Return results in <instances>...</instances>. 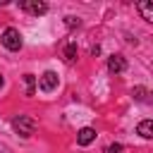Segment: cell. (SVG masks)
Returning a JSON list of instances; mask_svg holds the SVG:
<instances>
[{"mask_svg":"<svg viewBox=\"0 0 153 153\" xmlns=\"http://www.w3.org/2000/svg\"><path fill=\"white\" fill-rule=\"evenodd\" d=\"M12 127H14V131L19 134V136H24V139H29L33 131H36V120L31 117V115H19V117H14L12 120Z\"/></svg>","mask_w":153,"mask_h":153,"instance_id":"1","label":"cell"},{"mask_svg":"<svg viewBox=\"0 0 153 153\" xmlns=\"http://www.w3.org/2000/svg\"><path fill=\"white\" fill-rule=\"evenodd\" d=\"M0 41H2V45H5L7 50H12V53L22 48V33H19V29H14V26L5 29L2 36H0Z\"/></svg>","mask_w":153,"mask_h":153,"instance_id":"2","label":"cell"},{"mask_svg":"<svg viewBox=\"0 0 153 153\" xmlns=\"http://www.w3.org/2000/svg\"><path fill=\"white\" fill-rule=\"evenodd\" d=\"M19 7L24 12H29V14H36V17H41V14L48 12V5L43 0H19Z\"/></svg>","mask_w":153,"mask_h":153,"instance_id":"3","label":"cell"},{"mask_svg":"<svg viewBox=\"0 0 153 153\" xmlns=\"http://www.w3.org/2000/svg\"><path fill=\"white\" fill-rule=\"evenodd\" d=\"M38 88L43 91V93H50V91H55L57 88V74L55 72H43L41 76H38Z\"/></svg>","mask_w":153,"mask_h":153,"instance_id":"4","label":"cell"},{"mask_svg":"<svg viewBox=\"0 0 153 153\" xmlns=\"http://www.w3.org/2000/svg\"><path fill=\"white\" fill-rule=\"evenodd\" d=\"M108 69H110L112 74H120V72L127 69V60H124L122 55H110V57H108Z\"/></svg>","mask_w":153,"mask_h":153,"instance_id":"5","label":"cell"},{"mask_svg":"<svg viewBox=\"0 0 153 153\" xmlns=\"http://www.w3.org/2000/svg\"><path fill=\"white\" fill-rule=\"evenodd\" d=\"M136 10H139V14H141L148 24H153V2H151V0H139V2H136Z\"/></svg>","mask_w":153,"mask_h":153,"instance_id":"6","label":"cell"},{"mask_svg":"<svg viewBox=\"0 0 153 153\" xmlns=\"http://www.w3.org/2000/svg\"><path fill=\"white\" fill-rule=\"evenodd\" d=\"M93 139H96V129H91V127H84V129H79V134H76V143H79V146H88Z\"/></svg>","mask_w":153,"mask_h":153,"instance_id":"7","label":"cell"},{"mask_svg":"<svg viewBox=\"0 0 153 153\" xmlns=\"http://www.w3.org/2000/svg\"><path fill=\"white\" fill-rule=\"evenodd\" d=\"M131 96H134V100H139V103H153V93H151L148 88H143V86H134Z\"/></svg>","mask_w":153,"mask_h":153,"instance_id":"8","label":"cell"},{"mask_svg":"<svg viewBox=\"0 0 153 153\" xmlns=\"http://www.w3.org/2000/svg\"><path fill=\"white\" fill-rule=\"evenodd\" d=\"M136 134L143 136V139H153V120H143V122H139Z\"/></svg>","mask_w":153,"mask_h":153,"instance_id":"9","label":"cell"},{"mask_svg":"<svg viewBox=\"0 0 153 153\" xmlns=\"http://www.w3.org/2000/svg\"><path fill=\"white\" fill-rule=\"evenodd\" d=\"M65 60L67 62H74L76 60V43H67L65 45Z\"/></svg>","mask_w":153,"mask_h":153,"instance_id":"10","label":"cell"},{"mask_svg":"<svg viewBox=\"0 0 153 153\" xmlns=\"http://www.w3.org/2000/svg\"><path fill=\"white\" fill-rule=\"evenodd\" d=\"M24 81H26V96H33V91H36V79H33V74H24Z\"/></svg>","mask_w":153,"mask_h":153,"instance_id":"11","label":"cell"},{"mask_svg":"<svg viewBox=\"0 0 153 153\" xmlns=\"http://www.w3.org/2000/svg\"><path fill=\"white\" fill-rule=\"evenodd\" d=\"M105 153H124V146H122V143H110V146L105 148Z\"/></svg>","mask_w":153,"mask_h":153,"instance_id":"12","label":"cell"},{"mask_svg":"<svg viewBox=\"0 0 153 153\" xmlns=\"http://www.w3.org/2000/svg\"><path fill=\"white\" fill-rule=\"evenodd\" d=\"M65 24H67V26H69V29H74V26H79V24H81V22H79V19H76V17H72V14H69V17H65Z\"/></svg>","mask_w":153,"mask_h":153,"instance_id":"13","label":"cell"},{"mask_svg":"<svg viewBox=\"0 0 153 153\" xmlns=\"http://www.w3.org/2000/svg\"><path fill=\"white\" fill-rule=\"evenodd\" d=\"M2 84H5V79H2V74H0V88H2Z\"/></svg>","mask_w":153,"mask_h":153,"instance_id":"14","label":"cell"}]
</instances>
